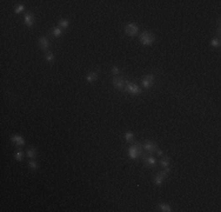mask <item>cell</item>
I'll use <instances>...</instances> for the list:
<instances>
[{
	"label": "cell",
	"instance_id": "cell-2",
	"mask_svg": "<svg viewBox=\"0 0 221 212\" xmlns=\"http://www.w3.org/2000/svg\"><path fill=\"white\" fill-rule=\"evenodd\" d=\"M143 146V150L147 152V153L152 154V153H157L159 156H162L163 152L158 147V145L154 143V142H151V140H147V142H145V144L142 145Z\"/></svg>",
	"mask_w": 221,
	"mask_h": 212
},
{
	"label": "cell",
	"instance_id": "cell-24",
	"mask_svg": "<svg viewBox=\"0 0 221 212\" xmlns=\"http://www.w3.org/2000/svg\"><path fill=\"white\" fill-rule=\"evenodd\" d=\"M16 13H21V12H24L25 11V6L24 5H19V6H16Z\"/></svg>",
	"mask_w": 221,
	"mask_h": 212
},
{
	"label": "cell",
	"instance_id": "cell-14",
	"mask_svg": "<svg viewBox=\"0 0 221 212\" xmlns=\"http://www.w3.org/2000/svg\"><path fill=\"white\" fill-rule=\"evenodd\" d=\"M96 79H98V72H90L86 75V80L88 83H94Z\"/></svg>",
	"mask_w": 221,
	"mask_h": 212
},
{
	"label": "cell",
	"instance_id": "cell-16",
	"mask_svg": "<svg viewBox=\"0 0 221 212\" xmlns=\"http://www.w3.org/2000/svg\"><path fill=\"white\" fill-rule=\"evenodd\" d=\"M58 26L60 27L63 31H65V30L68 27V20H67V19H60V20H59Z\"/></svg>",
	"mask_w": 221,
	"mask_h": 212
},
{
	"label": "cell",
	"instance_id": "cell-10",
	"mask_svg": "<svg viewBox=\"0 0 221 212\" xmlns=\"http://www.w3.org/2000/svg\"><path fill=\"white\" fill-rule=\"evenodd\" d=\"M24 20H25V25L27 27H33L34 22H35V17H34V14H32V13H27L24 17Z\"/></svg>",
	"mask_w": 221,
	"mask_h": 212
},
{
	"label": "cell",
	"instance_id": "cell-20",
	"mask_svg": "<svg viewBox=\"0 0 221 212\" xmlns=\"http://www.w3.org/2000/svg\"><path fill=\"white\" fill-rule=\"evenodd\" d=\"M14 158H16V160H18V161H21V160L24 159V152H22L21 150H18V151H16Z\"/></svg>",
	"mask_w": 221,
	"mask_h": 212
},
{
	"label": "cell",
	"instance_id": "cell-19",
	"mask_svg": "<svg viewBox=\"0 0 221 212\" xmlns=\"http://www.w3.org/2000/svg\"><path fill=\"white\" fill-rule=\"evenodd\" d=\"M158 207H159V210H160V211H163V212H171L172 211V210H171V206L167 205V204H159Z\"/></svg>",
	"mask_w": 221,
	"mask_h": 212
},
{
	"label": "cell",
	"instance_id": "cell-9",
	"mask_svg": "<svg viewBox=\"0 0 221 212\" xmlns=\"http://www.w3.org/2000/svg\"><path fill=\"white\" fill-rule=\"evenodd\" d=\"M113 86L118 90H125V79L124 77H114L113 78Z\"/></svg>",
	"mask_w": 221,
	"mask_h": 212
},
{
	"label": "cell",
	"instance_id": "cell-5",
	"mask_svg": "<svg viewBox=\"0 0 221 212\" xmlns=\"http://www.w3.org/2000/svg\"><path fill=\"white\" fill-rule=\"evenodd\" d=\"M125 91H126L127 93H129L132 95H139L141 94V89L138 86L137 84H134V83H126V87H125Z\"/></svg>",
	"mask_w": 221,
	"mask_h": 212
},
{
	"label": "cell",
	"instance_id": "cell-18",
	"mask_svg": "<svg viewBox=\"0 0 221 212\" xmlns=\"http://www.w3.org/2000/svg\"><path fill=\"white\" fill-rule=\"evenodd\" d=\"M159 163H160V165H161L162 167H168V165H169V157H167V156H166V157H162V158H161V160H160Z\"/></svg>",
	"mask_w": 221,
	"mask_h": 212
},
{
	"label": "cell",
	"instance_id": "cell-11",
	"mask_svg": "<svg viewBox=\"0 0 221 212\" xmlns=\"http://www.w3.org/2000/svg\"><path fill=\"white\" fill-rule=\"evenodd\" d=\"M11 140L16 144V146H24L25 145V139L21 137V136H19V134H13L11 137Z\"/></svg>",
	"mask_w": 221,
	"mask_h": 212
},
{
	"label": "cell",
	"instance_id": "cell-1",
	"mask_svg": "<svg viewBox=\"0 0 221 212\" xmlns=\"http://www.w3.org/2000/svg\"><path fill=\"white\" fill-rule=\"evenodd\" d=\"M142 150H143V146L139 142H135L131 147L128 148V157L131 159H133V160L139 158L142 153Z\"/></svg>",
	"mask_w": 221,
	"mask_h": 212
},
{
	"label": "cell",
	"instance_id": "cell-4",
	"mask_svg": "<svg viewBox=\"0 0 221 212\" xmlns=\"http://www.w3.org/2000/svg\"><path fill=\"white\" fill-rule=\"evenodd\" d=\"M140 157L142 158V161H143L145 166H147V167H155L157 160L153 158L149 153H147V152H142Z\"/></svg>",
	"mask_w": 221,
	"mask_h": 212
},
{
	"label": "cell",
	"instance_id": "cell-21",
	"mask_svg": "<svg viewBox=\"0 0 221 212\" xmlns=\"http://www.w3.org/2000/svg\"><path fill=\"white\" fill-rule=\"evenodd\" d=\"M125 139H126L127 143H132L133 139H134V134H133L132 132H126V134H125Z\"/></svg>",
	"mask_w": 221,
	"mask_h": 212
},
{
	"label": "cell",
	"instance_id": "cell-12",
	"mask_svg": "<svg viewBox=\"0 0 221 212\" xmlns=\"http://www.w3.org/2000/svg\"><path fill=\"white\" fill-rule=\"evenodd\" d=\"M48 34H49V37L51 38H59V37H61V34H63V30H61L59 26L53 27V28L49 30Z\"/></svg>",
	"mask_w": 221,
	"mask_h": 212
},
{
	"label": "cell",
	"instance_id": "cell-17",
	"mask_svg": "<svg viewBox=\"0 0 221 212\" xmlns=\"http://www.w3.org/2000/svg\"><path fill=\"white\" fill-rule=\"evenodd\" d=\"M45 59L47 60L48 63H53L54 60H55V57H54V53H52V52H46V54H45Z\"/></svg>",
	"mask_w": 221,
	"mask_h": 212
},
{
	"label": "cell",
	"instance_id": "cell-22",
	"mask_svg": "<svg viewBox=\"0 0 221 212\" xmlns=\"http://www.w3.org/2000/svg\"><path fill=\"white\" fill-rule=\"evenodd\" d=\"M211 44H212V46H214V47H218V48L220 47V40L216 39V38H213V39H212Z\"/></svg>",
	"mask_w": 221,
	"mask_h": 212
},
{
	"label": "cell",
	"instance_id": "cell-8",
	"mask_svg": "<svg viewBox=\"0 0 221 212\" xmlns=\"http://www.w3.org/2000/svg\"><path fill=\"white\" fill-rule=\"evenodd\" d=\"M154 83V75L153 74H146L142 79V85L145 89H151Z\"/></svg>",
	"mask_w": 221,
	"mask_h": 212
},
{
	"label": "cell",
	"instance_id": "cell-3",
	"mask_svg": "<svg viewBox=\"0 0 221 212\" xmlns=\"http://www.w3.org/2000/svg\"><path fill=\"white\" fill-rule=\"evenodd\" d=\"M140 41H141L142 45L149 46V45H152L153 42L155 41V37L151 32H142L140 34Z\"/></svg>",
	"mask_w": 221,
	"mask_h": 212
},
{
	"label": "cell",
	"instance_id": "cell-6",
	"mask_svg": "<svg viewBox=\"0 0 221 212\" xmlns=\"http://www.w3.org/2000/svg\"><path fill=\"white\" fill-rule=\"evenodd\" d=\"M168 173H169L168 167H165L163 171L158 172V173L155 175V177H154V184H155V185H161L163 183V180L166 179V177L168 176Z\"/></svg>",
	"mask_w": 221,
	"mask_h": 212
},
{
	"label": "cell",
	"instance_id": "cell-7",
	"mask_svg": "<svg viewBox=\"0 0 221 212\" xmlns=\"http://www.w3.org/2000/svg\"><path fill=\"white\" fill-rule=\"evenodd\" d=\"M125 32H126L127 36H129V37H135L139 34V26H138L137 24H127L126 26H125Z\"/></svg>",
	"mask_w": 221,
	"mask_h": 212
},
{
	"label": "cell",
	"instance_id": "cell-13",
	"mask_svg": "<svg viewBox=\"0 0 221 212\" xmlns=\"http://www.w3.org/2000/svg\"><path fill=\"white\" fill-rule=\"evenodd\" d=\"M39 46H40V48H41L42 51H45V52H48L49 44H48V40L45 37H40V38H39Z\"/></svg>",
	"mask_w": 221,
	"mask_h": 212
},
{
	"label": "cell",
	"instance_id": "cell-15",
	"mask_svg": "<svg viewBox=\"0 0 221 212\" xmlns=\"http://www.w3.org/2000/svg\"><path fill=\"white\" fill-rule=\"evenodd\" d=\"M37 148L35 147H30L26 151V156L28 158H35L37 157Z\"/></svg>",
	"mask_w": 221,
	"mask_h": 212
},
{
	"label": "cell",
	"instance_id": "cell-25",
	"mask_svg": "<svg viewBox=\"0 0 221 212\" xmlns=\"http://www.w3.org/2000/svg\"><path fill=\"white\" fill-rule=\"evenodd\" d=\"M112 72H113V74H118L119 73V67L118 66H113L112 67Z\"/></svg>",
	"mask_w": 221,
	"mask_h": 212
},
{
	"label": "cell",
	"instance_id": "cell-23",
	"mask_svg": "<svg viewBox=\"0 0 221 212\" xmlns=\"http://www.w3.org/2000/svg\"><path fill=\"white\" fill-rule=\"evenodd\" d=\"M28 166H30V169H32L33 171H35L38 169V164L37 161H34V160H31L30 163H28Z\"/></svg>",
	"mask_w": 221,
	"mask_h": 212
}]
</instances>
